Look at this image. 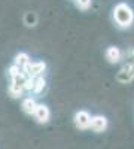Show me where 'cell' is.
Returning a JSON list of instances; mask_svg holds the SVG:
<instances>
[{
  "mask_svg": "<svg viewBox=\"0 0 134 149\" xmlns=\"http://www.w3.org/2000/svg\"><path fill=\"white\" fill-rule=\"evenodd\" d=\"M45 85H46V81L42 78V76H36L34 78V84H33V91L36 94H40L45 88Z\"/></svg>",
  "mask_w": 134,
  "mask_h": 149,
  "instance_id": "cell-8",
  "label": "cell"
},
{
  "mask_svg": "<svg viewBox=\"0 0 134 149\" xmlns=\"http://www.w3.org/2000/svg\"><path fill=\"white\" fill-rule=\"evenodd\" d=\"M109 127V121L104 115H94L91 116V125L90 128L94 131V133H103L106 131Z\"/></svg>",
  "mask_w": 134,
  "mask_h": 149,
  "instance_id": "cell-4",
  "label": "cell"
},
{
  "mask_svg": "<svg viewBox=\"0 0 134 149\" xmlns=\"http://www.w3.org/2000/svg\"><path fill=\"white\" fill-rule=\"evenodd\" d=\"M75 3L81 10H88L92 5V0H75Z\"/></svg>",
  "mask_w": 134,
  "mask_h": 149,
  "instance_id": "cell-10",
  "label": "cell"
},
{
  "mask_svg": "<svg viewBox=\"0 0 134 149\" xmlns=\"http://www.w3.org/2000/svg\"><path fill=\"white\" fill-rule=\"evenodd\" d=\"M46 64L43 61H30L24 66V73L30 78H36V76H40V74L45 72Z\"/></svg>",
  "mask_w": 134,
  "mask_h": 149,
  "instance_id": "cell-2",
  "label": "cell"
},
{
  "mask_svg": "<svg viewBox=\"0 0 134 149\" xmlns=\"http://www.w3.org/2000/svg\"><path fill=\"white\" fill-rule=\"evenodd\" d=\"M27 63H30V57L26 54V52H19L17 57H15V64L21 69H24V66H26Z\"/></svg>",
  "mask_w": 134,
  "mask_h": 149,
  "instance_id": "cell-9",
  "label": "cell"
},
{
  "mask_svg": "<svg viewBox=\"0 0 134 149\" xmlns=\"http://www.w3.org/2000/svg\"><path fill=\"white\" fill-rule=\"evenodd\" d=\"M112 19L121 30H127L134 24V9L127 2H119L113 6Z\"/></svg>",
  "mask_w": 134,
  "mask_h": 149,
  "instance_id": "cell-1",
  "label": "cell"
},
{
  "mask_svg": "<svg viewBox=\"0 0 134 149\" xmlns=\"http://www.w3.org/2000/svg\"><path fill=\"white\" fill-rule=\"evenodd\" d=\"M33 116L39 124H45V122L49 121L51 112H49V109H48L46 104H37L36 109H34V112H33Z\"/></svg>",
  "mask_w": 134,
  "mask_h": 149,
  "instance_id": "cell-6",
  "label": "cell"
},
{
  "mask_svg": "<svg viewBox=\"0 0 134 149\" xmlns=\"http://www.w3.org/2000/svg\"><path fill=\"white\" fill-rule=\"evenodd\" d=\"M36 102L33 100L31 97H28V98H26V100L22 102V110L26 112V113H28V115H33V112H34V109H36Z\"/></svg>",
  "mask_w": 134,
  "mask_h": 149,
  "instance_id": "cell-7",
  "label": "cell"
},
{
  "mask_svg": "<svg viewBox=\"0 0 134 149\" xmlns=\"http://www.w3.org/2000/svg\"><path fill=\"white\" fill-rule=\"evenodd\" d=\"M104 57L107 60V63L110 64H118L121 60H122V51H121V48L118 46H107L106 51H104Z\"/></svg>",
  "mask_w": 134,
  "mask_h": 149,
  "instance_id": "cell-5",
  "label": "cell"
},
{
  "mask_svg": "<svg viewBox=\"0 0 134 149\" xmlns=\"http://www.w3.org/2000/svg\"><path fill=\"white\" fill-rule=\"evenodd\" d=\"M19 69H21V67H18L17 64L10 66V67H9V74H10V76H15L17 73H19Z\"/></svg>",
  "mask_w": 134,
  "mask_h": 149,
  "instance_id": "cell-11",
  "label": "cell"
},
{
  "mask_svg": "<svg viewBox=\"0 0 134 149\" xmlns=\"http://www.w3.org/2000/svg\"><path fill=\"white\" fill-rule=\"evenodd\" d=\"M73 121H75V125L79 130H88L90 125H91V115L87 110H78L75 113Z\"/></svg>",
  "mask_w": 134,
  "mask_h": 149,
  "instance_id": "cell-3",
  "label": "cell"
}]
</instances>
